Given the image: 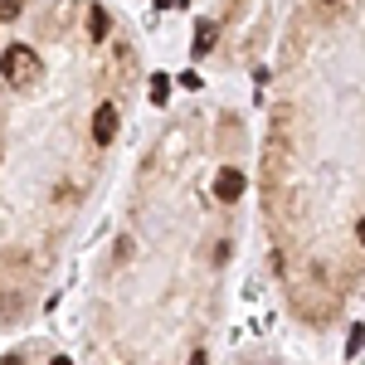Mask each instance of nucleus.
<instances>
[{
    "mask_svg": "<svg viewBox=\"0 0 365 365\" xmlns=\"http://www.w3.org/2000/svg\"><path fill=\"white\" fill-rule=\"evenodd\" d=\"M166 93H170V78L156 73V78H151V98H156V103H166Z\"/></svg>",
    "mask_w": 365,
    "mask_h": 365,
    "instance_id": "obj_6",
    "label": "nucleus"
},
{
    "mask_svg": "<svg viewBox=\"0 0 365 365\" xmlns=\"http://www.w3.org/2000/svg\"><path fill=\"white\" fill-rule=\"evenodd\" d=\"M88 34H93V39H108V34H113V20H108L103 5H88Z\"/></svg>",
    "mask_w": 365,
    "mask_h": 365,
    "instance_id": "obj_5",
    "label": "nucleus"
},
{
    "mask_svg": "<svg viewBox=\"0 0 365 365\" xmlns=\"http://www.w3.org/2000/svg\"><path fill=\"white\" fill-rule=\"evenodd\" d=\"M34 68H39V63H34V49H29V44H10V49L0 54V78L10 88H25L29 78H34Z\"/></svg>",
    "mask_w": 365,
    "mask_h": 365,
    "instance_id": "obj_1",
    "label": "nucleus"
},
{
    "mask_svg": "<svg viewBox=\"0 0 365 365\" xmlns=\"http://www.w3.org/2000/svg\"><path fill=\"white\" fill-rule=\"evenodd\" d=\"M25 10V0H0V20H15Z\"/></svg>",
    "mask_w": 365,
    "mask_h": 365,
    "instance_id": "obj_7",
    "label": "nucleus"
},
{
    "mask_svg": "<svg viewBox=\"0 0 365 365\" xmlns=\"http://www.w3.org/2000/svg\"><path fill=\"white\" fill-rule=\"evenodd\" d=\"M0 365H25V356H5V361H0Z\"/></svg>",
    "mask_w": 365,
    "mask_h": 365,
    "instance_id": "obj_9",
    "label": "nucleus"
},
{
    "mask_svg": "<svg viewBox=\"0 0 365 365\" xmlns=\"http://www.w3.org/2000/svg\"><path fill=\"white\" fill-rule=\"evenodd\" d=\"M190 365H210V356H205V351H195V356H190Z\"/></svg>",
    "mask_w": 365,
    "mask_h": 365,
    "instance_id": "obj_8",
    "label": "nucleus"
},
{
    "mask_svg": "<svg viewBox=\"0 0 365 365\" xmlns=\"http://www.w3.org/2000/svg\"><path fill=\"white\" fill-rule=\"evenodd\" d=\"M327 5H336V0H327Z\"/></svg>",
    "mask_w": 365,
    "mask_h": 365,
    "instance_id": "obj_11",
    "label": "nucleus"
},
{
    "mask_svg": "<svg viewBox=\"0 0 365 365\" xmlns=\"http://www.w3.org/2000/svg\"><path fill=\"white\" fill-rule=\"evenodd\" d=\"M215 44H220V25H215V20H200V34H195V49H190V54L205 58Z\"/></svg>",
    "mask_w": 365,
    "mask_h": 365,
    "instance_id": "obj_4",
    "label": "nucleus"
},
{
    "mask_svg": "<svg viewBox=\"0 0 365 365\" xmlns=\"http://www.w3.org/2000/svg\"><path fill=\"white\" fill-rule=\"evenodd\" d=\"M49 365H73V361H68V356H54V361H49Z\"/></svg>",
    "mask_w": 365,
    "mask_h": 365,
    "instance_id": "obj_10",
    "label": "nucleus"
},
{
    "mask_svg": "<svg viewBox=\"0 0 365 365\" xmlns=\"http://www.w3.org/2000/svg\"><path fill=\"white\" fill-rule=\"evenodd\" d=\"M113 137H117V108L108 103V108L93 113V141H98V146H113Z\"/></svg>",
    "mask_w": 365,
    "mask_h": 365,
    "instance_id": "obj_2",
    "label": "nucleus"
},
{
    "mask_svg": "<svg viewBox=\"0 0 365 365\" xmlns=\"http://www.w3.org/2000/svg\"><path fill=\"white\" fill-rule=\"evenodd\" d=\"M215 195H220V200H239V195H244V175L225 166L220 175H215Z\"/></svg>",
    "mask_w": 365,
    "mask_h": 365,
    "instance_id": "obj_3",
    "label": "nucleus"
}]
</instances>
